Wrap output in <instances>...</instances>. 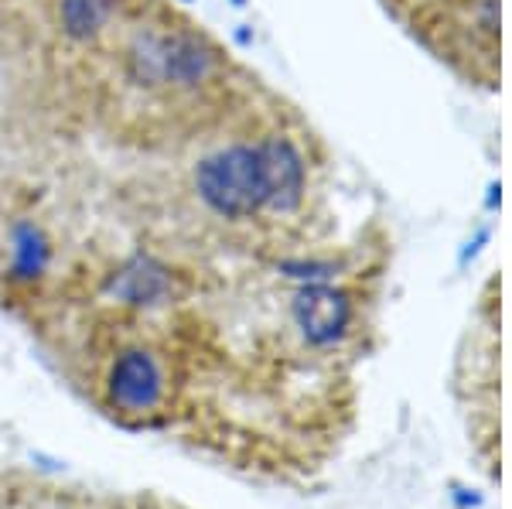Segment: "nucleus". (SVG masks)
I'll list each match as a JSON object with an SVG mask.
<instances>
[{
	"label": "nucleus",
	"mask_w": 512,
	"mask_h": 509,
	"mask_svg": "<svg viewBox=\"0 0 512 509\" xmlns=\"http://www.w3.org/2000/svg\"><path fill=\"white\" fill-rule=\"evenodd\" d=\"M212 69V52L181 31L137 35L127 52V72L140 86H198Z\"/></svg>",
	"instance_id": "7ed1b4c3"
},
{
	"label": "nucleus",
	"mask_w": 512,
	"mask_h": 509,
	"mask_svg": "<svg viewBox=\"0 0 512 509\" xmlns=\"http://www.w3.org/2000/svg\"><path fill=\"white\" fill-rule=\"evenodd\" d=\"M106 397H110V407L123 410V414L154 410L164 397V373L158 359L147 349H127L110 369Z\"/></svg>",
	"instance_id": "20e7f679"
},
{
	"label": "nucleus",
	"mask_w": 512,
	"mask_h": 509,
	"mask_svg": "<svg viewBox=\"0 0 512 509\" xmlns=\"http://www.w3.org/2000/svg\"><path fill=\"white\" fill-rule=\"evenodd\" d=\"M458 393L478 465L489 479H495L499 475V315H495V284H489V294L478 308L472 349L461 356Z\"/></svg>",
	"instance_id": "f03ea898"
},
{
	"label": "nucleus",
	"mask_w": 512,
	"mask_h": 509,
	"mask_svg": "<svg viewBox=\"0 0 512 509\" xmlns=\"http://www.w3.org/2000/svg\"><path fill=\"white\" fill-rule=\"evenodd\" d=\"M171 287V274L161 260H154L151 253H137L127 264L117 270V277L110 281V291L117 294L127 305H158V301L168 294Z\"/></svg>",
	"instance_id": "39448f33"
},
{
	"label": "nucleus",
	"mask_w": 512,
	"mask_h": 509,
	"mask_svg": "<svg viewBox=\"0 0 512 509\" xmlns=\"http://www.w3.org/2000/svg\"><path fill=\"white\" fill-rule=\"evenodd\" d=\"M113 11H117V0H62L59 24L72 41H89L103 31Z\"/></svg>",
	"instance_id": "0eeeda50"
},
{
	"label": "nucleus",
	"mask_w": 512,
	"mask_h": 509,
	"mask_svg": "<svg viewBox=\"0 0 512 509\" xmlns=\"http://www.w3.org/2000/svg\"><path fill=\"white\" fill-rule=\"evenodd\" d=\"M48 260H52V243L35 223H18L11 229V277L21 284H31L45 274Z\"/></svg>",
	"instance_id": "423d86ee"
},
{
	"label": "nucleus",
	"mask_w": 512,
	"mask_h": 509,
	"mask_svg": "<svg viewBox=\"0 0 512 509\" xmlns=\"http://www.w3.org/2000/svg\"><path fill=\"white\" fill-rule=\"evenodd\" d=\"M236 4H243V0H236Z\"/></svg>",
	"instance_id": "1a4fd4ad"
},
{
	"label": "nucleus",
	"mask_w": 512,
	"mask_h": 509,
	"mask_svg": "<svg viewBox=\"0 0 512 509\" xmlns=\"http://www.w3.org/2000/svg\"><path fill=\"white\" fill-rule=\"evenodd\" d=\"M195 188L222 219H253L260 212L291 216L308 195V161L284 134L256 144H233L198 161Z\"/></svg>",
	"instance_id": "f257e3e1"
},
{
	"label": "nucleus",
	"mask_w": 512,
	"mask_h": 509,
	"mask_svg": "<svg viewBox=\"0 0 512 509\" xmlns=\"http://www.w3.org/2000/svg\"><path fill=\"white\" fill-rule=\"evenodd\" d=\"M181 4H192V0H181Z\"/></svg>",
	"instance_id": "6e6552de"
}]
</instances>
